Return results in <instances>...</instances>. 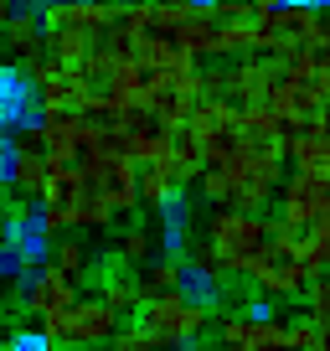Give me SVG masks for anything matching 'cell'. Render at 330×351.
<instances>
[{
    "instance_id": "f546056e",
    "label": "cell",
    "mask_w": 330,
    "mask_h": 351,
    "mask_svg": "<svg viewBox=\"0 0 330 351\" xmlns=\"http://www.w3.org/2000/svg\"><path fill=\"white\" fill-rule=\"evenodd\" d=\"M305 232H309V238H315V243H320V253H325V258H330V207H325V212H320V217H315V222H309V228H305Z\"/></svg>"
},
{
    "instance_id": "4dcf8cb0",
    "label": "cell",
    "mask_w": 330,
    "mask_h": 351,
    "mask_svg": "<svg viewBox=\"0 0 330 351\" xmlns=\"http://www.w3.org/2000/svg\"><path fill=\"white\" fill-rule=\"evenodd\" d=\"M11 5H16V11H52V5H57V0H11Z\"/></svg>"
},
{
    "instance_id": "30bf717a",
    "label": "cell",
    "mask_w": 330,
    "mask_h": 351,
    "mask_svg": "<svg viewBox=\"0 0 330 351\" xmlns=\"http://www.w3.org/2000/svg\"><path fill=\"white\" fill-rule=\"evenodd\" d=\"M119 16L114 0H57L52 11H47V26H77V32L88 36H103Z\"/></svg>"
},
{
    "instance_id": "9a60e30c",
    "label": "cell",
    "mask_w": 330,
    "mask_h": 351,
    "mask_svg": "<svg viewBox=\"0 0 330 351\" xmlns=\"http://www.w3.org/2000/svg\"><path fill=\"white\" fill-rule=\"evenodd\" d=\"M47 176H52V160L36 140H21V155H16V171H11V191L26 202H36L47 191Z\"/></svg>"
},
{
    "instance_id": "4316f807",
    "label": "cell",
    "mask_w": 330,
    "mask_h": 351,
    "mask_svg": "<svg viewBox=\"0 0 330 351\" xmlns=\"http://www.w3.org/2000/svg\"><path fill=\"white\" fill-rule=\"evenodd\" d=\"M26 269H31V263H26V253L16 248V243H5L0 238V279H5V285H21V274Z\"/></svg>"
},
{
    "instance_id": "9c48e42d",
    "label": "cell",
    "mask_w": 330,
    "mask_h": 351,
    "mask_svg": "<svg viewBox=\"0 0 330 351\" xmlns=\"http://www.w3.org/2000/svg\"><path fill=\"white\" fill-rule=\"evenodd\" d=\"M155 212H160V243H155V253H165V258H186V253H191V207H186V186L176 181Z\"/></svg>"
},
{
    "instance_id": "52a82bcc",
    "label": "cell",
    "mask_w": 330,
    "mask_h": 351,
    "mask_svg": "<svg viewBox=\"0 0 330 351\" xmlns=\"http://www.w3.org/2000/svg\"><path fill=\"white\" fill-rule=\"evenodd\" d=\"M73 300H77V279L62 274L57 263H31L21 274V305L31 315H52V310L73 305Z\"/></svg>"
},
{
    "instance_id": "5b68a950",
    "label": "cell",
    "mask_w": 330,
    "mask_h": 351,
    "mask_svg": "<svg viewBox=\"0 0 330 351\" xmlns=\"http://www.w3.org/2000/svg\"><path fill=\"white\" fill-rule=\"evenodd\" d=\"M279 73H284V62H279L274 52L238 57V67H227V73H222V99H232L238 109H248V104H268Z\"/></svg>"
},
{
    "instance_id": "2e32d148",
    "label": "cell",
    "mask_w": 330,
    "mask_h": 351,
    "mask_svg": "<svg viewBox=\"0 0 330 351\" xmlns=\"http://www.w3.org/2000/svg\"><path fill=\"white\" fill-rule=\"evenodd\" d=\"M93 47H99V36L77 32V26H47V52H52L62 67H77Z\"/></svg>"
},
{
    "instance_id": "7c38bea8",
    "label": "cell",
    "mask_w": 330,
    "mask_h": 351,
    "mask_svg": "<svg viewBox=\"0 0 330 351\" xmlns=\"http://www.w3.org/2000/svg\"><path fill=\"white\" fill-rule=\"evenodd\" d=\"M0 42L11 47L21 62L42 57V52H47V16H42V11H11V21L0 26Z\"/></svg>"
},
{
    "instance_id": "277c9868",
    "label": "cell",
    "mask_w": 330,
    "mask_h": 351,
    "mask_svg": "<svg viewBox=\"0 0 330 351\" xmlns=\"http://www.w3.org/2000/svg\"><path fill=\"white\" fill-rule=\"evenodd\" d=\"M42 326L57 336V346H103V341H114V330L124 326V315L99 295V300H73V305L42 315Z\"/></svg>"
},
{
    "instance_id": "ac0fdd59",
    "label": "cell",
    "mask_w": 330,
    "mask_h": 351,
    "mask_svg": "<svg viewBox=\"0 0 330 351\" xmlns=\"http://www.w3.org/2000/svg\"><path fill=\"white\" fill-rule=\"evenodd\" d=\"M67 217H73V228H109V222L119 217V212H114L109 202H103V191H83V197H77L73 207H67Z\"/></svg>"
},
{
    "instance_id": "83f0119b",
    "label": "cell",
    "mask_w": 330,
    "mask_h": 351,
    "mask_svg": "<svg viewBox=\"0 0 330 351\" xmlns=\"http://www.w3.org/2000/svg\"><path fill=\"white\" fill-rule=\"evenodd\" d=\"M217 21H258L253 0H217Z\"/></svg>"
},
{
    "instance_id": "5bb4252c",
    "label": "cell",
    "mask_w": 330,
    "mask_h": 351,
    "mask_svg": "<svg viewBox=\"0 0 330 351\" xmlns=\"http://www.w3.org/2000/svg\"><path fill=\"white\" fill-rule=\"evenodd\" d=\"M99 191H103V202H109L114 212H129V207H140V165H134L129 155L109 160V165L99 171Z\"/></svg>"
},
{
    "instance_id": "603a6c76",
    "label": "cell",
    "mask_w": 330,
    "mask_h": 351,
    "mask_svg": "<svg viewBox=\"0 0 330 351\" xmlns=\"http://www.w3.org/2000/svg\"><path fill=\"white\" fill-rule=\"evenodd\" d=\"M109 346H119V351H150V346H160V336H155V330L140 320V326H119Z\"/></svg>"
},
{
    "instance_id": "1f68e13d",
    "label": "cell",
    "mask_w": 330,
    "mask_h": 351,
    "mask_svg": "<svg viewBox=\"0 0 330 351\" xmlns=\"http://www.w3.org/2000/svg\"><path fill=\"white\" fill-rule=\"evenodd\" d=\"M253 11H258V21H264V16H274V11H279V0H253Z\"/></svg>"
},
{
    "instance_id": "cb8c5ba5",
    "label": "cell",
    "mask_w": 330,
    "mask_h": 351,
    "mask_svg": "<svg viewBox=\"0 0 330 351\" xmlns=\"http://www.w3.org/2000/svg\"><path fill=\"white\" fill-rule=\"evenodd\" d=\"M0 346H5V351H52L57 346V336H52V330H11V336H5V341H0Z\"/></svg>"
},
{
    "instance_id": "d590c367",
    "label": "cell",
    "mask_w": 330,
    "mask_h": 351,
    "mask_svg": "<svg viewBox=\"0 0 330 351\" xmlns=\"http://www.w3.org/2000/svg\"><path fill=\"white\" fill-rule=\"evenodd\" d=\"M325 5H330V0H325Z\"/></svg>"
},
{
    "instance_id": "7402d4cb",
    "label": "cell",
    "mask_w": 330,
    "mask_h": 351,
    "mask_svg": "<svg viewBox=\"0 0 330 351\" xmlns=\"http://www.w3.org/2000/svg\"><path fill=\"white\" fill-rule=\"evenodd\" d=\"M305 310L320 320V330H325V346H330V274H315L305 285Z\"/></svg>"
},
{
    "instance_id": "484cf974",
    "label": "cell",
    "mask_w": 330,
    "mask_h": 351,
    "mask_svg": "<svg viewBox=\"0 0 330 351\" xmlns=\"http://www.w3.org/2000/svg\"><path fill=\"white\" fill-rule=\"evenodd\" d=\"M289 346H325V330H320V320L309 310L299 320H289Z\"/></svg>"
},
{
    "instance_id": "8fae6325",
    "label": "cell",
    "mask_w": 330,
    "mask_h": 351,
    "mask_svg": "<svg viewBox=\"0 0 330 351\" xmlns=\"http://www.w3.org/2000/svg\"><path fill=\"white\" fill-rule=\"evenodd\" d=\"M222 269H212L207 258H196V253H186V258H181V279H176V289L181 295L191 300V305H207V310H222Z\"/></svg>"
},
{
    "instance_id": "e575fe53",
    "label": "cell",
    "mask_w": 330,
    "mask_h": 351,
    "mask_svg": "<svg viewBox=\"0 0 330 351\" xmlns=\"http://www.w3.org/2000/svg\"><path fill=\"white\" fill-rule=\"evenodd\" d=\"M320 171H325V181H330V160H325V165H320Z\"/></svg>"
},
{
    "instance_id": "e0dca14e",
    "label": "cell",
    "mask_w": 330,
    "mask_h": 351,
    "mask_svg": "<svg viewBox=\"0 0 330 351\" xmlns=\"http://www.w3.org/2000/svg\"><path fill=\"white\" fill-rule=\"evenodd\" d=\"M253 52H264L258 21H222L217 26V57H253Z\"/></svg>"
},
{
    "instance_id": "d6a6232c",
    "label": "cell",
    "mask_w": 330,
    "mask_h": 351,
    "mask_svg": "<svg viewBox=\"0 0 330 351\" xmlns=\"http://www.w3.org/2000/svg\"><path fill=\"white\" fill-rule=\"evenodd\" d=\"M11 11H16V5H11V0H0V26H5V21H11Z\"/></svg>"
},
{
    "instance_id": "d6986e66",
    "label": "cell",
    "mask_w": 330,
    "mask_h": 351,
    "mask_svg": "<svg viewBox=\"0 0 330 351\" xmlns=\"http://www.w3.org/2000/svg\"><path fill=\"white\" fill-rule=\"evenodd\" d=\"M52 263L62 269V274L83 279V274H88V263H93V253H88V243H83V238H57L52 243Z\"/></svg>"
},
{
    "instance_id": "ba28073f",
    "label": "cell",
    "mask_w": 330,
    "mask_h": 351,
    "mask_svg": "<svg viewBox=\"0 0 330 351\" xmlns=\"http://www.w3.org/2000/svg\"><path fill=\"white\" fill-rule=\"evenodd\" d=\"M222 346H238V351H274L289 346V326L284 320H253V315H227L217 326Z\"/></svg>"
},
{
    "instance_id": "6da1fadb",
    "label": "cell",
    "mask_w": 330,
    "mask_h": 351,
    "mask_svg": "<svg viewBox=\"0 0 330 351\" xmlns=\"http://www.w3.org/2000/svg\"><path fill=\"white\" fill-rule=\"evenodd\" d=\"M264 243H268V222L258 217V212H242V207L227 202V207H217L207 217L196 258H207L212 269H222V274H232V279H248L258 253H264Z\"/></svg>"
},
{
    "instance_id": "8992f818",
    "label": "cell",
    "mask_w": 330,
    "mask_h": 351,
    "mask_svg": "<svg viewBox=\"0 0 330 351\" xmlns=\"http://www.w3.org/2000/svg\"><path fill=\"white\" fill-rule=\"evenodd\" d=\"M325 207H330L325 171H305V165H294V176H284V186H279V217H284L289 228H309Z\"/></svg>"
},
{
    "instance_id": "7a4b0ae2",
    "label": "cell",
    "mask_w": 330,
    "mask_h": 351,
    "mask_svg": "<svg viewBox=\"0 0 330 351\" xmlns=\"http://www.w3.org/2000/svg\"><path fill=\"white\" fill-rule=\"evenodd\" d=\"M248 279H253V289H264V295H274V300H305L309 269L299 263L294 228H289L284 217L268 222V243H264V253H258V263H253Z\"/></svg>"
},
{
    "instance_id": "4fadbf2b",
    "label": "cell",
    "mask_w": 330,
    "mask_h": 351,
    "mask_svg": "<svg viewBox=\"0 0 330 351\" xmlns=\"http://www.w3.org/2000/svg\"><path fill=\"white\" fill-rule=\"evenodd\" d=\"M165 171H170V181H181V186H191L201 176V165H207V150H201L196 130L191 124H176V134H170V150H165Z\"/></svg>"
},
{
    "instance_id": "f1b7e54d",
    "label": "cell",
    "mask_w": 330,
    "mask_h": 351,
    "mask_svg": "<svg viewBox=\"0 0 330 351\" xmlns=\"http://www.w3.org/2000/svg\"><path fill=\"white\" fill-rule=\"evenodd\" d=\"M242 315H253V320H274V295H264V289H248V300H242Z\"/></svg>"
},
{
    "instance_id": "836d02e7",
    "label": "cell",
    "mask_w": 330,
    "mask_h": 351,
    "mask_svg": "<svg viewBox=\"0 0 330 351\" xmlns=\"http://www.w3.org/2000/svg\"><path fill=\"white\" fill-rule=\"evenodd\" d=\"M5 197H11V186H5V181H0V222H5Z\"/></svg>"
},
{
    "instance_id": "3957f363",
    "label": "cell",
    "mask_w": 330,
    "mask_h": 351,
    "mask_svg": "<svg viewBox=\"0 0 330 351\" xmlns=\"http://www.w3.org/2000/svg\"><path fill=\"white\" fill-rule=\"evenodd\" d=\"M212 315H217V310L191 305L181 289H160V295H144V305H140V320L155 330V336H160V346H196V341L207 336Z\"/></svg>"
},
{
    "instance_id": "ffe728a7",
    "label": "cell",
    "mask_w": 330,
    "mask_h": 351,
    "mask_svg": "<svg viewBox=\"0 0 330 351\" xmlns=\"http://www.w3.org/2000/svg\"><path fill=\"white\" fill-rule=\"evenodd\" d=\"M176 279H181V258H150V263H140V285H144V295H160V289H176Z\"/></svg>"
},
{
    "instance_id": "44dd1931",
    "label": "cell",
    "mask_w": 330,
    "mask_h": 351,
    "mask_svg": "<svg viewBox=\"0 0 330 351\" xmlns=\"http://www.w3.org/2000/svg\"><path fill=\"white\" fill-rule=\"evenodd\" d=\"M176 186V181H170V171H165L160 160H150V165H140V202L144 207H160L165 202V191Z\"/></svg>"
},
{
    "instance_id": "d4e9b609",
    "label": "cell",
    "mask_w": 330,
    "mask_h": 351,
    "mask_svg": "<svg viewBox=\"0 0 330 351\" xmlns=\"http://www.w3.org/2000/svg\"><path fill=\"white\" fill-rule=\"evenodd\" d=\"M114 248H119V253H124L129 263H150L155 243H150V232H144V228H129V232H124L119 243H114Z\"/></svg>"
}]
</instances>
